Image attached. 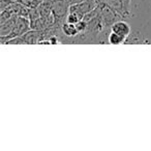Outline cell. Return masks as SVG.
Listing matches in <instances>:
<instances>
[{"label": "cell", "mask_w": 151, "mask_h": 151, "mask_svg": "<svg viewBox=\"0 0 151 151\" xmlns=\"http://www.w3.org/2000/svg\"><path fill=\"white\" fill-rule=\"evenodd\" d=\"M51 6H52V13L54 15L56 25H61L66 21V17L69 13V4L67 0H50Z\"/></svg>", "instance_id": "1"}, {"label": "cell", "mask_w": 151, "mask_h": 151, "mask_svg": "<svg viewBox=\"0 0 151 151\" xmlns=\"http://www.w3.org/2000/svg\"><path fill=\"white\" fill-rule=\"evenodd\" d=\"M31 29V24H30V20L28 17H18L17 21H16L15 27L14 30L12 31L11 34H9L7 36H0V40H1V44L4 45L5 42L9 40L14 37H17V36L23 35L26 32H28Z\"/></svg>", "instance_id": "2"}, {"label": "cell", "mask_w": 151, "mask_h": 151, "mask_svg": "<svg viewBox=\"0 0 151 151\" xmlns=\"http://www.w3.org/2000/svg\"><path fill=\"white\" fill-rule=\"evenodd\" d=\"M99 7H101V19H103L104 25H105L106 29H107L108 27L111 28V26L113 25L115 22L124 19L121 15H119L117 12L114 11V9L106 2L99 3Z\"/></svg>", "instance_id": "3"}, {"label": "cell", "mask_w": 151, "mask_h": 151, "mask_svg": "<svg viewBox=\"0 0 151 151\" xmlns=\"http://www.w3.org/2000/svg\"><path fill=\"white\" fill-rule=\"evenodd\" d=\"M111 31H114V32H116V33H119V34H121V35L127 37L130 34L132 29H130L129 24L122 19V20H119V21L115 22V23L111 26Z\"/></svg>", "instance_id": "4"}, {"label": "cell", "mask_w": 151, "mask_h": 151, "mask_svg": "<svg viewBox=\"0 0 151 151\" xmlns=\"http://www.w3.org/2000/svg\"><path fill=\"white\" fill-rule=\"evenodd\" d=\"M17 18L18 16H15V17L9 19L5 23L0 24V36H7L9 34L12 33V31L14 30V27H15Z\"/></svg>", "instance_id": "5"}, {"label": "cell", "mask_w": 151, "mask_h": 151, "mask_svg": "<svg viewBox=\"0 0 151 151\" xmlns=\"http://www.w3.org/2000/svg\"><path fill=\"white\" fill-rule=\"evenodd\" d=\"M61 28H62V32L64 33V35H66L67 37H70V44H71L73 37H75V36H77L79 34L78 29L76 27V24H71L65 21L64 23L62 24Z\"/></svg>", "instance_id": "6"}, {"label": "cell", "mask_w": 151, "mask_h": 151, "mask_svg": "<svg viewBox=\"0 0 151 151\" xmlns=\"http://www.w3.org/2000/svg\"><path fill=\"white\" fill-rule=\"evenodd\" d=\"M126 40V37L119 33L111 31L108 35V42L111 45H121Z\"/></svg>", "instance_id": "7"}, {"label": "cell", "mask_w": 151, "mask_h": 151, "mask_svg": "<svg viewBox=\"0 0 151 151\" xmlns=\"http://www.w3.org/2000/svg\"><path fill=\"white\" fill-rule=\"evenodd\" d=\"M13 17H15V15L9 9H4V11H1V14H0V24L5 23V22L9 21Z\"/></svg>", "instance_id": "8"}, {"label": "cell", "mask_w": 151, "mask_h": 151, "mask_svg": "<svg viewBox=\"0 0 151 151\" xmlns=\"http://www.w3.org/2000/svg\"><path fill=\"white\" fill-rule=\"evenodd\" d=\"M81 20H83L82 18L79 17L77 14H73V13H68V15H67V17H66V22L71 23V24H77L79 21H81Z\"/></svg>", "instance_id": "9"}, {"label": "cell", "mask_w": 151, "mask_h": 151, "mask_svg": "<svg viewBox=\"0 0 151 151\" xmlns=\"http://www.w3.org/2000/svg\"><path fill=\"white\" fill-rule=\"evenodd\" d=\"M76 27L78 29L79 33H84L87 29V22L84 21V20H81V21H79L78 23L76 24Z\"/></svg>", "instance_id": "10"}, {"label": "cell", "mask_w": 151, "mask_h": 151, "mask_svg": "<svg viewBox=\"0 0 151 151\" xmlns=\"http://www.w3.org/2000/svg\"><path fill=\"white\" fill-rule=\"evenodd\" d=\"M121 1L123 4L125 17H128V16H130V2H132V0H121Z\"/></svg>", "instance_id": "11"}, {"label": "cell", "mask_w": 151, "mask_h": 151, "mask_svg": "<svg viewBox=\"0 0 151 151\" xmlns=\"http://www.w3.org/2000/svg\"><path fill=\"white\" fill-rule=\"evenodd\" d=\"M15 1H17V0H0V9L4 11L5 9H7Z\"/></svg>", "instance_id": "12"}, {"label": "cell", "mask_w": 151, "mask_h": 151, "mask_svg": "<svg viewBox=\"0 0 151 151\" xmlns=\"http://www.w3.org/2000/svg\"><path fill=\"white\" fill-rule=\"evenodd\" d=\"M82 1H84V0H67V2L69 3V4H76V3H79V2H82Z\"/></svg>", "instance_id": "13"}]
</instances>
